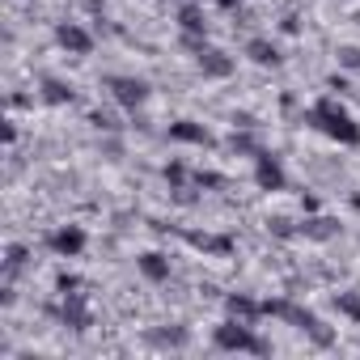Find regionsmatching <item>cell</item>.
<instances>
[{
  "instance_id": "1",
  "label": "cell",
  "mask_w": 360,
  "mask_h": 360,
  "mask_svg": "<svg viewBox=\"0 0 360 360\" xmlns=\"http://www.w3.org/2000/svg\"><path fill=\"white\" fill-rule=\"evenodd\" d=\"M305 123H309V127H318L322 136L339 140V144H360V123H356V119H352L335 98H318V102L309 106Z\"/></svg>"
},
{
  "instance_id": "2",
  "label": "cell",
  "mask_w": 360,
  "mask_h": 360,
  "mask_svg": "<svg viewBox=\"0 0 360 360\" xmlns=\"http://www.w3.org/2000/svg\"><path fill=\"white\" fill-rule=\"evenodd\" d=\"M212 343H217L221 352H250V356H267V352H271V343L259 339L255 326H250V322H238V318L221 322V326L212 330Z\"/></svg>"
},
{
  "instance_id": "3",
  "label": "cell",
  "mask_w": 360,
  "mask_h": 360,
  "mask_svg": "<svg viewBox=\"0 0 360 360\" xmlns=\"http://www.w3.org/2000/svg\"><path fill=\"white\" fill-rule=\"evenodd\" d=\"M263 314H276V318H288L297 330H305L318 347H330V330H326V322L318 318V314H309V309H301V305H292V301H263Z\"/></svg>"
},
{
  "instance_id": "4",
  "label": "cell",
  "mask_w": 360,
  "mask_h": 360,
  "mask_svg": "<svg viewBox=\"0 0 360 360\" xmlns=\"http://www.w3.org/2000/svg\"><path fill=\"white\" fill-rule=\"evenodd\" d=\"M106 85H110L115 102H119V106H127V110H136V106H144V102H148V81H140V77H110Z\"/></svg>"
},
{
  "instance_id": "5",
  "label": "cell",
  "mask_w": 360,
  "mask_h": 360,
  "mask_svg": "<svg viewBox=\"0 0 360 360\" xmlns=\"http://www.w3.org/2000/svg\"><path fill=\"white\" fill-rule=\"evenodd\" d=\"M195 64H200V72H204V77H212V81H225V77H233V60H229L221 47H208V43H200V47H195Z\"/></svg>"
},
{
  "instance_id": "6",
  "label": "cell",
  "mask_w": 360,
  "mask_h": 360,
  "mask_svg": "<svg viewBox=\"0 0 360 360\" xmlns=\"http://www.w3.org/2000/svg\"><path fill=\"white\" fill-rule=\"evenodd\" d=\"M255 183H259L263 191H284L288 178H284V165H280L271 153H259V157H255Z\"/></svg>"
},
{
  "instance_id": "7",
  "label": "cell",
  "mask_w": 360,
  "mask_h": 360,
  "mask_svg": "<svg viewBox=\"0 0 360 360\" xmlns=\"http://www.w3.org/2000/svg\"><path fill=\"white\" fill-rule=\"evenodd\" d=\"M56 43H60L64 51H72V56H89V51H94V34H89L85 26H77V22H64V26L56 30Z\"/></svg>"
},
{
  "instance_id": "8",
  "label": "cell",
  "mask_w": 360,
  "mask_h": 360,
  "mask_svg": "<svg viewBox=\"0 0 360 360\" xmlns=\"http://www.w3.org/2000/svg\"><path fill=\"white\" fill-rule=\"evenodd\" d=\"M47 246H51L60 259H77V255L85 250V229H77V225H64V229H56V233L47 238Z\"/></svg>"
},
{
  "instance_id": "9",
  "label": "cell",
  "mask_w": 360,
  "mask_h": 360,
  "mask_svg": "<svg viewBox=\"0 0 360 360\" xmlns=\"http://www.w3.org/2000/svg\"><path fill=\"white\" fill-rule=\"evenodd\" d=\"M169 140H178V144H200V148H208V144H212V131H208L204 123L178 119V123H169Z\"/></svg>"
},
{
  "instance_id": "10",
  "label": "cell",
  "mask_w": 360,
  "mask_h": 360,
  "mask_svg": "<svg viewBox=\"0 0 360 360\" xmlns=\"http://www.w3.org/2000/svg\"><path fill=\"white\" fill-rule=\"evenodd\" d=\"M136 267H140V276H144L148 284H165V280H169V259H165V255H157V250L140 255V259H136Z\"/></svg>"
},
{
  "instance_id": "11",
  "label": "cell",
  "mask_w": 360,
  "mask_h": 360,
  "mask_svg": "<svg viewBox=\"0 0 360 360\" xmlns=\"http://www.w3.org/2000/svg\"><path fill=\"white\" fill-rule=\"evenodd\" d=\"M246 56H250L259 68H280V60H284L271 39H250V43H246Z\"/></svg>"
},
{
  "instance_id": "12",
  "label": "cell",
  "mask_w": 360,
  "mask_h": 360,
  "mask_svg": "<svg viewBox=\"0 0 360 360\" xmlns=\"http://www.w3.org/2000/svg\"><path fill=\"white\" fill-rule=\"evenodd\" d=\"M64 322H68L72 330H89V305H85L81 292H68V297H64Z\"/></svg>"
},
{
  "instance_id": "13",
  "label": "cell",
  "mask_w": 360,
  "mask_h": 360,
  "mask_svg": "<svg viewBox=\"0 0 360 360\" xmlns=\"http://www.w3.org/2000/svg\"><path fill=\"white\" fill-rule=\"evenodd\" d=\"M43 102H51V106H68V102H77V89L72 85H64L60 77H43Z\"/></svg>"
},
{
  "instance_id": "14",
  "label": "cell",
  "mask_w": 360,
  "mask_h": 360,
  "mask_svg": "<svg viewBox=\"0 0 360 360\" xmlns=\"http://www.w3.org/2000/svg\"><path fill=\"white\" fill-rule=\"evenodd\" d=\"M225 309H229V318H238V322H255V318H263V305L250 301V297H242V292H233V297L225 301Z\"/></svg>"
},
{
  "instance_id": "15",
  "label": "cell",
  "mask_w": 360,
  "mask_h": 360,
  "mask_svg": "<svg viewBox=\"0 0 360 360\" xmlns=\"http://www.w3.org/2000/svg\"><path fill=\"white\" fill-rule=\"evenodd\" d=\"M178 26H183L187 39H204V30H208L204 9H200V5H183V13H178Z\"/></svg>"
},
{
  "instance_id": "16",
  "label": "cell",
  "mask_w": 360,
  "mask_h": 360,
  "mask_svg": "<svg viewBox=\"0 0 360 360\" xmlns=\"http://www.w3.org/2000/svg\"><path fill=\"white\" fill-rule=\"evenodd\" d=\"M187 242L208 250V255H229L233 250V238H217V233H187Z\"/></svg>"
},
{
  "instance_id": "17",
  "label": "cell",
  "mask_w": 360,
  "mask_h": 360,
  "mask_svg": "<svg viewBox=\"0 0 360 360\" xmlns=\"http://www.w3.org/2000/svg\"><path fill=\"white\" fill-rule=\"evenodd\" d=\"M297 233H305V238H314V242H326V238H335V233H339V225H335L330 217H314V221H305Z\"/></svg>"
},
{
  "instance_id": "18",
  "label": "cell",
  "mask_w": 360,
  "mask_h": 360,
  "mask_svg": "<svg viewBox=\"0 0 360 360\" xmlns=\"http://www.w3.org/2000/svg\"><path fill=\"white\" fill-rule=\"evenodd\" d=\"M148 343H157V347H183V343H187V330H183V326H174V330H153Z\"/></svg>"
},
{
  "instance_id": "19",
  "label": "cell",
  "mask_w": 360,
  "mask_h": 360,
  "mask_svg": "<svg viewBox=\"0 0 360 360\" xmlns=\"http://www.w3.org/2000/svg\"><path fill=\"white\" fill-rule=\"evenodd\" d=\"M26 259H30V250H26V246H18V242H13V246H9V250H5V271H9V276H18V271H22V267H26Z\"/></svg>"
},
{
  "instance_id": "20",
  "label": "cell",
  "mask_w": 360,
  "mask_h": 360,
  "mask_svg": "<svg viewBox=\"0 0 360 360\" xmlns=\"http://www.w3.org/2000/svg\"><path fill=\"white\" fill-rule=\"evenodd\" d=\"M335 305H339L347 318H356V322H360V297H356V292H339V297H335Z\"/></svg>"
},
{
  "instance_id": "21",
  "label": "cell",
  "mask_w": 360,
  "mask_h": 360,
  "mask_svg": "<svg viewBox=\"0 0 360 360\" xmlns=\"http://www.w3.org/2000/svg\"><path fill=\"white\" fill-rule=\"evenodd\" d=\"M165 183H169V187H183V183H187V169L178 165V161H169V165H165Z\"/></svg>"
},
{
  "instance_id": "22",
  "label": "cell",
  "mask_w": 360,
  "mask_h": 360,
  "mask_svg": "<svg viewBox=\"0 0 360 360\" xmlns=\"http://www.w3.org/2000/svg\"><path fill=\"white\" fill-rule=\"evenodd\" d=\"M89 123H94L98 131H115V127H119V123H115V115H102V110H94V115H89Z\"/></svg>"
},
{
  "instance_id": "23",
  "label": "cell",
  "mask_w": 360,
  "mask_h": 360,
  "mask_svg": "<svg viewBox=\"0 0 360 360\" xmlns=\"http://www.w3.org/2000/svg\"><path fill=\"white\" fill-rule=\"evenodd\" d=\"M339 64L343 68H360V47H339Z\"/></svg>"
},
{
  "instance_id": "24",
  "label": "cell",
  "mask_w": 360,
  "mask_h": 360,
  "mask_svg": "<svg viewBox=\"0 0 360 360\" xmlns=\"http://www.w3.org/2000/svg\"><path fill=\"white\" fill-rule=\"evenodd\" d=\"M233 148H238V153H255V157L263 153V148H259V144H255L250 136H233Z\"/></svg>"
},
{
  "instance_id": "25",
  "label": "cell",
  "mask_w": 360,
  "mask_h": 360,
  "mask_svg": "<svg viewBox=\"0 0 360 360\" xmlns=\"http://www.w3.org/2000/svg\"><path fill=\"white\" fill-rule=\"evenodd\" d=\"M195 183H200V187H221L225 178H221V174H204V169H200V174H195Z\"/></svg>"
},
{
  "instance_id": "26",
  "label": "cell",
  "mask_w": 360,
  "mask_h": 360,
  "mask_svg": "<svg viewBox=\"0 0 360 360\" xmlns=\"http://www.w3.org/2000/svg\"><path fill=\"white\" fill-rule=\"evenodd\" d=\"M56 288L68 297V292H77V288H81V280H77V276H60V284H56Z\"/></svg>"
}]
</instances>
